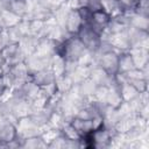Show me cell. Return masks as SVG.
<instances>
[{
  "instance_id": "1",
  "label": "cell",
  "mask_w": 149,
  "mask_h": 149,
  "mask_svg": "<svg viewBox=\"0 0 149 149\" xmlns=\"http://www.w3.org/2000/svg\"><path fill=\"white\" fill-rule=\"evenodd\" d=\"M87 51L97 52L102 44V36L88 23H84L79 31L76 34Z\"/></svg>"
},
{
  "instance_id": "2",
  "label": "cell",
  "mask_w": 149,
  "mask_h": 149,
  "mask_svg": "<svg viewBox=\"0 0 149 149\" xmlns=\"http://www.w3.org/2000/svg\"><path fill=\"white\" fill-rule=\"evenodd\" d=\"M97 65L100 66L108 76L115 77L119 73V51L109 48L100 52Z\"/></svg>"
},
{
  "instance_id": "3",
  "label": "cell",
  "mask_w": 149,
  "mask_h": 149,
  "mask_svg": "<svg viewBox=\"0 0 149 149\" xmlns=\"http://www.w3.org/2000/svg\"><path fill=\"white\" fill-rule=\"evenodd\" d=\"M83 24H84V22H83V19H81L78 9L70 8L64 19V22H63V28L65 29V31L69 35H76Z\"/></svg>"
},
{
  "instance_id": "4",
  "label": "cell",
  "mask_w": 149,
  "mask_h": 149,
  "mask_svg": "<svg viewBox=\"0 0 149 149\" xmlns=\"http://www.w3.org/2000/svg\"><path fill=\"white\" fill-rule=\"evenodd\" d=\"M111 20H112V16L106 10H104L102 8H98V9L92 10L88 24L92 26L98 33H100L102 35V33L107 28L108 23L111 22Z\"/></svg>"
},
{
  "instance_id": "5",
  "label": "cell",
  "mask_w": 149,
  "mask_h": 149,
  "mask_svg": "<svg viewBox=\"0 0 149 149\" xmlns=\"http://www.w3.org/2000/svg\"><path fill=\"white\" fill-rule=\"evenodd\" d=\"M17 139V130L15 123L0 119V146L7 144Z\"/></svg>"
},
{
  "instance_id": "6",
  "label": "cell",
  "mask_w": 149,
  "mask_h": 149,
  "mask_svg": "<svg viewBox=\"0 0 149 149\" xmlns=\"http://www.w3.org/2000/svg\"><path fill=\"white\" fill-rule=\"evenodd\" d=\"M70 123L74 127V129L80 134L81 137L90 134L94 129L92 119H84V118H79V116H73V118H71Z\"/></svg>"
},
{
  "instance_id": "7",
  "label": "cell",
  "mask_w": 149,
  "mask_h": 149,
  "mask_svg": "<svg viewBox=\"0 0 149 149\" xmlns=\"http://www.w3.org/2000/svg\"><path fill=\"white\" fill-rule=\"evenodd\" d=\"M30 79L36 84L38 85L40 87L42 86H45L52 81L56 80L52 71L50 70V68L48 69H44V70H41V71H37V72H33L30 73Z\"/></svg>"
},
{
  "instance_id": "8",
  "label": "cell",
  "mask_w": 149,
  "mask_h": 149,
  "mask_svg": "<svg viewBox=\"0 0 149 149\" xmlns=\"http://www.w3.org/2000/svg\"><path fill=\"white\" fill-rule=\"evenodd\" d=\"M66 66H68V62L61 55L55 54L51 57V59H50V66L49 68L52 71L55 78H58V77L65 74L66 73Z\"/></svg>"
},
{
  "instance_id": "9",
  "label": "cell",
  "mask_w": 149,
  "mask_h": 149,
  "mask_svg": "<svg viewBox=\"0 0 149 149\" xmlns=\"http://www.w3.org/2000/svg\"><path fill=\"white\" fill-rule=\"evenodd\" d=\"M136 69L132 54L129 50H123L119 52V73H127Z\"/></svg>"
},
{
  "instance_id": "10",
  "label": "cell",
  "mask_w": 149,
  "mask_h": 149,
  "mask_svg": "<svg viewBox=\"0 0 149 149\" xmlns=\"http://www.w3.org/2000/svg\"><path fill=\"white\" fill-rule=\"evenodd\" d=\"M22 19L8 9H0V23L5 29L15 27Z\"/></svg>"
},
{
  "instance_id": "11",
  "label": "cell",
  "mask_w": 149,
  "mask_h": 149,
  "mask_svg": "<svg viewBox=\"0 0 149 149\" xmlns=\"http://www.w3.org/2000/svg\"><path fill=\"white\" fill-rule=\"evenodd\" d=\"M119 9L123 13H133L139 3H140V0H115Z\"/></svg>"
},
{
  "instance_id": "12",
  "label": "cell",
  "mask_w": 149,
  "mask_h": 149,
  "mask_svg": "<svg viewBox=\"0 0 149 149\" xmlns=\"http://www.w3.org/2000/svg\"><path fill=\"white\" fill-rule=\"evenodd\" d=\"M126 81H128L139 92V94L146 92L147 88H148V80H147V78H127Z\"/></svg>"
},
{
  "instance_id": "13",
  "label": "cell",
  "mask_w": 149,
  "mask_h": 149,
  "mask_svg": "<svg viewBox=\"0 0 149 149\" xmlns=\"http://www.w3.org/2000/svg\"><path fill=\"white\" fill-rule=\"evenodd\" d=\"M8 43H10V38H9V35H8V31L6 29H3L2 31H0V51Z\"/></svg>"
},
{
  "instance_id": "14",
  "label": "cell",
  "mask_w": 149,
  "mask_h": 149,
  "mask_svg": "<svg viewBox=\"0 0 149 149\" xmlns=\"http://www.w3.org/2000/svg\"><path fill=\"white\" fill-rule=\"evenodd\" d=\"M3 29H5V28H3V27H2V24H1V23H0V31H2V30H3Z\"/></svg>"
}]
</instances>
